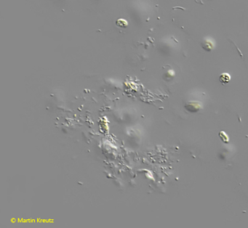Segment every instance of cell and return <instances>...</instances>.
<instances>
[{"instance_id":"obj_1","label":"cell","mask_w":248,"mask_h":228,"mask_svg":"<svg viewBox=\"0 0 248 228\" xmlns=\"http://www.w3.org/2000/svg\"><path fill=\"white\" fill-rule=\"evenodd\" d=\"M219 80H220V83L222 84H226L228 83L229 82L230 80H231V76L229 74L227 73H223L219 77Z\"/></svg>"},{"instance_id":"obj_2","label":"cell","mask_w":248,"mask_h":228,"mask_svg":"<svg viewBox=\"0 0 248 228\" xmlns=\"http://www.w3.org/2000/svg\"><path fill=\"white\" fill-rule=\"evenodd\" d=\"M116 25H117L118 27H120V28H125L128 26V22H127L126 20H124V19L120 18L116 21Z\"/></svg>"},{"instance_id":"obj_3","label":"cell","mask_w":248,"mask_h":228,"mask_svg":"<svg viewBox=\"0 0 248 228\" xmlns=\"http://www.w3.org/2000/svg\"><path fill=\"white\" fill-rule=\"evenodd\" d=\"M219 137H220L222 142H224V143H229V136H228L227 134H226V132H224L223 131H221L219 132Z\"/></svg>"}]
</instances>
